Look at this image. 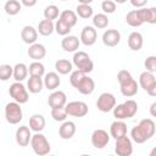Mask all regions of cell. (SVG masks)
<instances>
[{
	"instance_id": "cell-1",
	"label": "cell",
	"mask_w": 156,
	"mask_h": 156,
	"mask_svg": "<svg viewBox=\"0 0 156 156\" xmlns=\"http://www.w3.org/2000/svg\"><path fill=\"white\" fill-rule=\"evenodd\" d=\"M156 124L151 118H144L139 122L138 126L133 127L130 130L132 140L136 144H143L151 139L155 135Z\"/></svg>"
},
{
	"instance_id": "cell-2",
	"label": "cell",
	"mask_w": 156,
	"mask_h": 156,
	"mask_svg": "<svg viewBox=\"0 0 156 156\" xmlns=\"http://www.w3.org/2000/svg\"><path fill=\"white\" fill-rule=\"evenodd\" d=\"M69 83L83 95H90L95 89V82L93 80V78L79 69L71 72Z\"/></svg>"
},
{
	"instance_id": "cell-3",
	"label": "cell",
	"mask_w": 156,
	"mask_h": 156,
	"mask_svg": "<svg viewBox=\"0 0 156 156\" xmlns=\"http://www.w3.org/2000/svg\"><path fill=\"white\" fill-rule=\"evenodd\" d=\"M117 80L119 83V89L121 94L126 98H133L134 95L138 94L139 85L136 80L132 77L130 72L127 69H121L117 73Z\"/></svg>"
},
{
	"instance_id": "cell-4",
	"label": "cell",
	"mask_w": 156,
	"mask_h": 156,
	"mask_svg": "<svg viewBox=\"0 0 156 156\" xmlns=\"http://www.w3.org/2000/svg\"><path fill=\"white\" fill-rule=\"evenodd\" d=\"M113 116L116 117V119H127V118H132L135 116V113L138 112V104L136 101L129 99L127 101H124L123 104H119L117 106L113 107Z\"/></svg>"
},
{
	"instance_id": "cell-5",
	"label": "cell",
	"mask_w": 156,
	"mask_h": 156,
	"mask_svg": "<svg viewBox=\"0 0 156 156\" xmlns=\"http://www.w3.org/2000/svg\"><path fill=\"white\" fill-rule=\"evenodd\" d=\"M30 146L34 151V154L39 155V156H44V155H48L51 150V146H50V143L49 140L46 139V136L44 134H41L40 132H37L34 135H32L30 138Z\"/></svg>"
},
{
	"instance_id": "cell-6",
	"label": "cell",
	"mask_w": 156,
	"mask_h": 156,
	"mask_svg": "<svg viewBox=\"0 0 156 156\" xmlns=\"http://www.w3.org/2000/svg\"><path fill=\"white\" fill-rule=\"evenodd\" d=\"M73 65L77 67V69H79L87 74L94 69V62L85 51H74Z\"/></svg>"
},
{
	"instance_id": "cell-7",
	"label": "cell",
	"mask_w": 156,
	"mask_h": 156,
	"mask_svg": "<svg viewBox=\"0 0 156 156\" xmlns=\"http://www.w3.org/2000/svg\"><path fill=\"white\" fill-rule=\"evenodd\" d=\"M5 118L10 124H18L23 118V112L21 104L12 101L5 106Z\"/></svg>"
},
{
	"instance_id": "cell-8",
	"label": "cell",
	"mask_w": 156,
	"mask_h": 156,
	"mask_svg": "<svg viewBox=\"0 0 156 156\" xmlns=\"http://www.w3.org/2000/svg\"><path fill=\"white\" fill-rule=\"evenodd\" d=\"M9 94L13 99V101L18 104H26L29 100V94L27 88L21 83V82H15L10 85L9 88Z\"/></svg>"
},
{
	"instance_id": "cell-9",
	"label": "cell",
	"mask_w": 156,
	"mask_h": 156,
	"mask_svg": "<svg viewBox=\"0 0 156 156\" xmlns=\"http://www.w3.org/2000/svg\"><path fill=\"white\" fill-rule=\"evenodd\" d=\"M139 84L150 96H156V78L154 73L147 71L143 72L139 76Z\"/></svg>"
},
{
	"instance_id": "cell-10",
	"label": "cell",
	"mask_w": 156,
	"mask_h": 156,
	"mask_svg": "<svg viewBox=\"0 0 156 156\" xmlns=\"http://www.w3.org/2000/svg\"><path fill=\"white\" fill-rule=\"evenodd\" d=\"M115 106H116V98L111 93H102V94H100V96L96 100L98 110L104 113L112 111Z\"/></svg>"
},
{
	"instance_id": "cell-11",
	"label": "cell",
	"mask_w": 156,
	"mask_h": 156,
	"mask_svg": "<svg viewBox=\"0 0 156 156\" xmlns=\"http://www.w3.org/2000/svg\"><path fill=\"white\" fill-rule=\"evenodd\" d=\"M65 111L68 116L84 117L88 115V105L83 101H71L65 105Z\"/></svg>"
},
{
	"instance_id": "cell-12",
	"label": "cell",
	"mask_w": 156,
	"mask_h": 156,
	"mask_svg": "<svg viewBox=\"0 0 156 156\" xmlns=\"http://www.w3.org/2000/svg\"><path fill=\"white\" fill-rule=\"evenodd\" d=\"M115 152H116L118 156H130V155L133 154L132 140H130L127 135L116 139Z\"/></svg>"
},
{
	"instance_id": "cell-13",
	"label": "cell",
	"mask_w": 156,
	"mask_h": 156,
	"mask_svg": "<svg viewBox=\"0 0 156 156\" xmlns=\"http://www.w3.org/2000/svg\"><path fill=\"white\" fill-rule=\"evenodd\" d=\"M110 141V135L104 129H95L91 134V145L95 149H104Z\"/></svg>"
},
{
	"instance_id": "cell-14",
	"label": "cell",
	"mask_w": 156,
	"mask_h": 156,
	"mask_svg": "<svg viewBox=\"0 0 156 156\" xmlns=\"http://www.w3.org/2000/svg\"><path fill=\"white\" fill-rule=\"evenodd\" d=\"M66 104H67V96L61 90H52V93L48 98V105L51 108L65 107Z\"/></svg>"
},
{
	"instance_id": "cell-15",
	"label": "cell",
	"mask_w": 156,
	"mask_h": 156,
	"mask_svg": "<svg viewBox=\"0 0 156 156\" xmlns=\"http://www.w3.org/2000/svg\"><path fill=\"white\" fill-rule=\"evenodd\" d=\"M98 39V33H96V29L93 27V26H85L83 29H82V33H80V41L85 45V46H91L95 44Z\"/></svg>"
},
{
	"instance_id": "cell-16",
	"label": "cell",
	"mask_w": 156,
	"mask_h": 156,
	"mask_svg": "<svg viewBox=\"0 0 156 156\" xmlns=\"http://www.w3.org/2000/svg\"><path fill=\"white\" fill-rule=\"evenodd\" d=\"M16 143L22 146V147H26L29 145L30 143V138H32V133H30V128L27 127V126H21L17 128L16 130Z\"/></svg>"
},
{
	"instance_id": "cell-17",
	"label": "cell",
	"mask_w": 156,
	"mask_h": 156,
	"mask_svg": "<svg viewBox=\"0 0 156 156\" xmlns=\"http://www.w3.org/2000/svg\"><path fill=\"white\" fill-rule=\"evenodd\" d=\"M121 41V33L117 29H107L102 34V43L108 48H115Z\"/></svg>"
},
{
	"instance_id": "cell-18",
	"label": "cell",
	"mask_w": 156,
	"mask_h": 156,
	"mask_svg": "<svg viewBox=\"0 0 156 156\" xmlns=\"http://www.w3.org/2000/svg\"><path fill=\"white\" fill-rule=\"evenodd\" d=\"M80 40L76 35H65L61 40V48L67 52H74L79 49Z\"/></svg>"
},
{
	"instance_id": "cell-19",
	"label": "cell",
	"mask_w": 156,
	"mask_h": 156,
	"mask_svg": "<svg viewBox=\"0 0 156 156\" xmlns=\"http://www.w3.org/2000/svg\"><path fill=\"white\" fill-rule=\"evenodd\" d=\"M76 130H77V127H76L74 122H72V121H63V123L58 128V135H60L61 139L68 140V139H71L76 134Z\"/></svg>"
},
{
	"instance_id": "cell-20",
	"label": "cell",
	"mask_w": 156,
	"mask_h": 156,
	"mask_svg": "<svg viewBox=\"0 0 156 156\" xmlns=\"http://www.w3.org/2000/svg\"><path fill=\"white\" fill-rule=\"evenodd\" d=\"M29 58L34 60V61H40L41 58L45 57L46 55V49L43 44H39V43H33L29 45V49L27 51Z\"/></svg>"
},
{
	"instance_id": "cell-21",
	"label": "cell",
	"mask_w": 156,
	"mask_h": 156,
	"mask_svg": "<svg viewBox=\"0 0 156 156\" xmlns=\"http://www.w3.org/2000/svg\"><path fill=\"white\" fill-rule=\"evenodd\" d=\"M110 135L116 140L121 136L127 135V124L122 119H116L115 122L111 123L110 127Z\"/></svg>"
},
{
	"instance_id": "cell-22",
	"label": "cell",
	"mask_w": 156,
	"mask_h": 156,
	"mask_svg": "<svg viewBox=\"0 0 156 156\" xmlns=\"http://www.w3.org/2000/svg\"><path fill=\"white\" fill-rule=\"evenodd\" d=\"M21 39L26 44H33L37 43L38 39V30L33 26H24L21 30Z\"/></svg>"
},
{
	"instance_id": "cell-23",
	"label": "cell",
	"mask_w": 156,
	"mask_h": 156,
	"mask_svg": "<svg viewBox=\"0 0 156 156\" xmlns=\"http://www.w3.org/2000/svg\"><path fill=\"white\" fill-rule=\"evenodd\" d=\"M43 82H44V87L48 90H56L61 84V79L58 77V73H56V72L46 73Z\"/></svg>"
},
{
	"instance_id": "cell-24",
	"label": "cell",
	"mask_w": 156,
	"mask_h": 156,
	"mask_svg": "<svg viewBox=\"0 0 156 156\" xmlns=\"http://www.w3.org/2000/svg\"><path fill=\"white\" fill-rule=\"evenodd\" d=\"M44 88V82L41 79V77H38V76H30L28 78V82H27V90L32 94H38L43 90Z\"/></svg>"
},
{
	"instance_id": "cell-25",
	"label": "cell",
	"mask_w": 156,
	"mask_h": 156,
	"mask_svg": "<svg viewBox=\"0 0 156 156\" xmlns=\"http://www.w3.org/2000/svg\"><path fill=\"white\" fill-rule=\"evenodd\" d=\"M144 40H143V35L139 32H132L128 37V46L130 50L133 51H139L143 48Z\"/></svg>"
},
{
	"instance_id": "cell-26",
	"label": "cell",
	"mask_w": 156,
	"mask_h": 156,
	"mask_svg": "<svg viewBox=\"0 0 156 156\" xmlns=\"http://www.w3.org/2000/svg\"><path fill=\"white\" fill-rule=\"evenodd\" d=\"M143 22L145 23H150V24H155L156 23V7H149V9H145V7H140L138 10Z\"/></svg>"
},
{
	"instance_id": "cell-27",
	"label": "cell",
	"mask_w": 156,
	"mask_h": 156,
	"mask_svg": "<svg viewBox=\"0 0 156 156\" xmlns=\"http://www.w3.org/2000/svg\"><path fill=\"white\" fill-rule=\"evenodd\" d=\"M29 128L30 130L33 132H41L44 128H45V118L43 115H39V113H35V115H32L30 118H29Z\"/></svg>"
},
{
	"instance_id": "cell-28",
	"label": "cell",
	"mask_w": 156,
	"mask_h": 156,
	"mask_svg": "<svg viewBox=\"0 0 156 156\" xmlns=\"http://www.w3.org/2000/svg\"><path fill=\"white\" fill-rule=\"evenodd\" d=\"M28 76V67L26 63L23 62H20V63H16L13 66V73H12V77L16 82H22L27 78Z\"/></svg>"
},
{
	"instance_id": "cell-29",
	"label": "cell",
	"mask_w": 156,
	"mask_h": 156,
	"mask_svg": "<svg viewBox=\"0 0 156 156\" xmlns=\"http://www.w3.org/2000/svg\"><path fill=\"white\" fill-rule=\"evenodd\" d=\"M38 33L43 37H49L52 34V32L55 30V24L52 23V21L50 20H43L39 22L38 28H37Z\"/></svg>"
},
{
	"instance_id": "cell-30",
	"label": "cell",
	"mask_w": 156,
	"mask_h": 156,
	"mask_svg": "<svg viewBox=\"0 0 156 156\" xmlns=\"http://www.w3.org/2000/svg\"><path fill=\"white\" fill-rule=\"evenodd\" d=\"M72 68H73V65L71 61L66 60V58H60L55 62V69L58 74H68L72 72Z\"/></svg>"
},
{
	"instance_id": "cell-31",
	"label": "cell",
	"mask_w": 156,
	"mask_h": 156,
	"mask_svg": "<svg viewBox=\"0 0 156 156\" xmlns=\"http://www.w3.org/2000/svg\"><path fill=\"white\" fill-rule=\"evenodd\" d=\"M126 22H127L128 26H130V27H133V28H136V27H140L141 24H144V22H143V20H141L140 15H139V12H138V10H132V11H129V12L127 13V16H126Z\"/></svg>"
},
{
	"instance_id": "cell-32",
	"label": "cell",
	"mask_w": 156,
	"mask_h": 156,
	"mask_svg": "<svg viewBox=\"0 0 156 156\" xmlns=\"http://www.w3.org/2000/svg\"><path fill=\"white\" fill-rule=\"evenodd\" d=\"M4 10L9 16H16L22 10V4L17 0H7L4 5Z\"/></svg>"
},
{
	"instance_id": "cell-33",
	"label": "cell",
	"mask_w": 156,
	"mask_h": 156,
	"mask_svg": "<svg viewBox=\"0 0 156 156\" xmlns=\"http://www.w3.org/2000/svg\"><path fill=\"white\" fill-rule=\"evenodd\" d=\"M60 20H62L63 22H66L67 24H69L71 27H74L77 24V21H78V17H77V13L74 11H71V10H65L60 13Z\"/></svg>"
},
{
	"instance_id": "cell-34",
	"label": "cell",
	"mask_w": 156,
	"mask_h": 156,
	"mask_svg": "<svg viewBox=\"0 0 156 156\" xmlns=\"http://www.w3.org/2000/svg\"><path fill=\"white\" fill-rule=\"evenodd\" d=\"M76 13L83 18V20H88L93 16V7L90 5H85V4H79L76 7Z\"/></svg>"
},
{
	"instance_id": "cell-35",
	"label": "cell",
	"mask_w": 156,
	"mask_h": 156,
	"mask_svg": "<svg viewBox=\"0 0 156 156\" xmlns=\"http://www.w3.org/2000/svg\"><path fill=\"white\" fill-rule=\"evenodd\" d=\"M108 24V18L106 13H98L93 17V26L98 29H104Z\"/></svg>"
},
{
	"instance_id": "cell-36",
	"label": "cell",
	"mask_w": 156,
	"mask_h": 156,
	"mask_svg": "<svg viewBox=\"0 0 156 156\" xmlns=\"http://www.w3.org/2000/svg\"><path fill=\"white\" fill-rule=\"evenodd\" d=\"M28 72L30 76H38V77H43L45 73V67L40 61H34L29 65L28 67Z\"/></svg>"
},
{
	"instance_id": "cell-37",
	"label": "cell",
	"mask_w": 156,
	"mask_h": 156,
	"mask_svg": "<svg viewBox=\"0 0 156 156\" xmlns=\"http://www.w3.org/2000/svg\"><path fill=\"white\" fill-rule=\"evenodd\" d=\"M71 29H72V27L69 26V24H67L66 22H63L62 20H57L56 21V23H55V32L58 34V35H62V37H65V35H68L69 34V32H71Z\"/></svg>"
},
{
	"instance_id": "cell-38",
	"label": "cell",
	"mask_w": 156,
	"mask_h": 156,
	"mask_svg": "<svg viewBox=\"0 0 156 156\" xmlns=\"http://www.w3.org/2000/svg\"><path fill=\"white\" fill-rule=\"evenodd\" d=\"M60 15V11H58V7L56 5H49L44 9V17L45 20H56Z\"/></svg>"
},
{
	"instance_id": "cell-39",
	"label": "cell",
	"mask_w": 156,
	"mask_h": 156,
	"mask_svg": "<svg viewBox=\"0 0 156 156\" xmlns=\"http://www.w3.org/2000/svg\"><path fill=\"white\" fill-rule=\"evenodd\" d=\"M12 73H13V67L12 66H10L7 63L0 65V80H2V82L9 80L12 77Z\"/></svg>"
},
{
	"instance_id": "cell-40",
	"label": "cell",
	"mask_w": 156,
	"mask_h": 156,
	"mask_svg": "<svg viewBox=\"0 0 156 156\" xmlns=\"http://www.w3.org/2000/svg\"><path fill=\"white\" fill-rule=\"evenodd\" d=\"M67 113L65 111V107H60V108H51V117L54 121L56 122H63L67 118Z\"/></svg>"
},
{
	"instance_id": "cell-41",
	"label": "cell",
	"mask_w": 156,
	"mask_h": 156,
	"mask_svg": "<svg viewBox=\"0 0 156 156\" xmlns=\"http://www.w3.org/2000/svg\"><path fill=\"white\" fill-rule=\"evenodd\" d=\"M101 10L104 13H113L116 11V2L112 0H104L101 2Z\"/></svg>"
},
{
	"instance_id": "cell-42",
	"label": "cell",
	"mask_w": 156,
	"mask_h": 156,
	"mask_svg": "<svg viewBox=\"0 0 156 156\" xmlns=\"http://www.w3.org/2000/svg\"><path fill=\"white\" fill-rule=\"evenodd\" d=\"M144 66H145V68H146L147 72L155 73L156 72V56H149V57H146V60L144 62Z\"/></svg>"
},
{
	"instance_id": "cell-43",
	"label": "cell",
	"mask_w": 156,
	"mask_h": 156,
	"mask_svg": "<svg viewBox=\"0 0 156 156\" xmlns=\"http://www.w3.org/2000/svg\"><path fill=\"white\" fill-rule=\"evenodd\" d=\"M129 1H130V4H132L134 7L140 9V7H144V6L147 4L149 0H129Z\"/></svg>"
},
{
	"instance_id": "cell-44",
	"label": "cell",
	"mask_w": 156,
	"mask_h": 156,
	"mask_svg": "<svg viewBox=\"0 0 156 156\" xmlns=\"http://www.w3.org/2000/svg\"><path fill=\"white\" fill-rule=\"evenodd\" d=\"M37 1L38 0H21V4L26 7H33V6H35Z\"/></svg>"
},
{
	"instance_id": "cell-45",
	"label": "cell",
	"mask_w": 156,
	"mask_h": 156,
	"mask_svg": "<svg viewBox=\"0 0 156 156\" xmlns=\"http://www.w3.org/2000/svg\"><path fill=\"white\" fill-rule=\"evenodd\" d=\"M155 108H156V102H152V104H151V106H150V113H151V116H152V117H155V116H156Z\"/></svg>"
},
{
	"instance_id": "cell-46",
	"label": "cell",
	"mask_w": 156,
	"mask_h": 156,
	"mask_svg": "<svg viewBox=\"0 0 156 156\" xmlns=\"http://www.w3.org/2000/svg\"><path fill=\"white\" fill-rule=\"evenodd\" d=\"M93 1H94V0H78L79 4H85V5H90Z\"/></svg>"
},
{
	"instance_id": "cell-47",
	"label": "cell",
	"mask_w": 156,
	"mask_h": 156,
	"mask_svg": "<svg viewBox=\"0 0 156 156\" xmlns=\"http://www.w3.org/2000/svg\"><path fill=\"white\" fill-rule=\"evenodd\" d=\"M112 1H115L116 4H124L127 0H112Z\"/></svg>"
},
{
	"instance_id": "cell-48",
	"label": "cell",
	"mask_w": 156,
	"mask_h": 156,
	"mask_svg": "<svg viewBox=\"0 0 156 156\" xmlns=\"http://www.w3.org/2000/svg\"><path fill=\"white\" fill-rule=\"evenodd\" d=\"M61 1H67V0H61Z\"/></svg>"
}]
</instances>
